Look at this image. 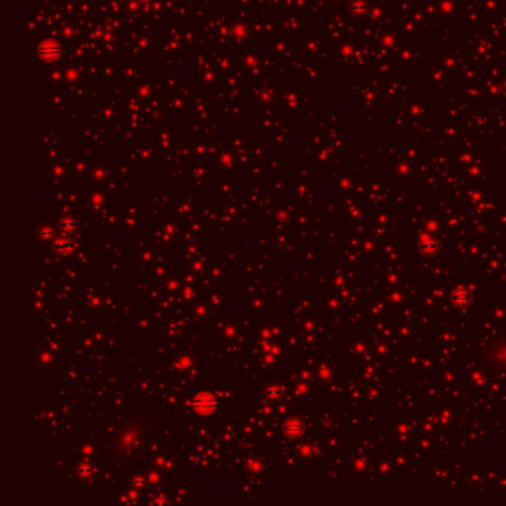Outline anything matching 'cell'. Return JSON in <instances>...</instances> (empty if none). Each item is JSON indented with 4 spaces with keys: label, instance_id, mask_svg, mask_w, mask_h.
I'll return each mask as SVG.
<instances>
[{
    "label": "cell",
    "instance_id": "1",
    "mask_svg": "<svg viewBox=\"0 0 506 506\" xmlns=\"http://www.w3.org/2000/svg\"><path fill=\"white\" fill-rule=\"evenodd\" d=\"M215 407V401L210 396V395H199L197 398L195 399V409L197 413H210L211 410Z\"/></svg>",
    "mask_w": 506,
    "mask_h": 506
},
{
    "label": "cell",
    "instance_id": "2",
    "mask_svg": "<svg viewBox=\"0 0 506 506\" xmlns=\"http://www.w3.org/2000/svg\"><path fill=\"white\" fill-rule=\"evenodd\" d=\"M284 430H285V433H287L290 438H297V436H300V433H301V430H303V426H301L300 422L292 420V422H288V423L284 426Z\"/></svg>",
    "mask_w": 506,
    "mask_h": 506
}]
</instances>
